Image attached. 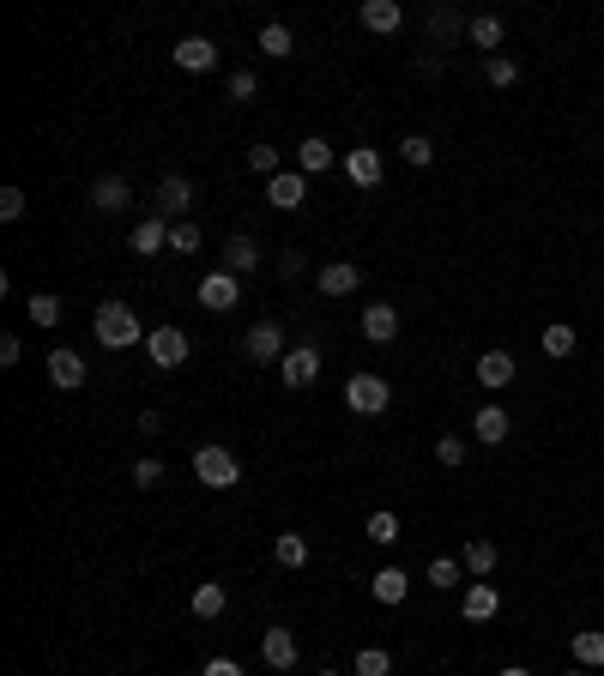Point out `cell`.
<instances>
[{"label": "cell", "instance_id": "6da1fadb", "mask_svg": "<svg viewBox=\"0 0 604 676\" xmlns=\"http://www.w3.org/2000/svg\"><path fill=\"white\" fill-rule=\"evenodd\" d=\"M91 338H97L103 351H127V345H145L151 332L139 326V314H133L127 302L109 296V302H97V314H91Z\"/></svg>", "mask_w": 604, "mask_h": 676}, {"label": "cell", "instance_id": "7a4b0ae2", "mask_svg": "<svg viewBox=\"0 0 604 676\" xmlns=\"http://www.w3.org/2000/svg\"><path fill=\"white\" fill-rule=\"evenodd\" d=\"M194 477H200L206 489H236V483H242V465H236V453H230V447L206 441V447L194 453Z\"/></svg>", "mask_w": 604, "mask_h": 676}, {"label": "cell", "instance_id": "3957f363", "mask_svg": "<svg viewBox=\"0 0 604 676\" xmlns=\"http://www.w3.org/2000/svg\"><path fill=\"white\" fill-rule=\"evenodd\" d=\"M145 357L158 363V369H182V363L194 357V338H188L182 326H151V338H145Z\"/></svg>", "mask_w": 604, "mask_h": 676}, {"label": "cell", "instance_id": "277c9868", "mask_svg": "<svg viewBox=\"0 0 604 676\" xmlns=\"http://www.w3.org/2000/svg\"><path fill=\"white\" fill-rule=\"evenodd\" d=\"M345 405H351L357 417H381V411L393 405V381H381V375H351V381H345Z\"/></svg>", "mask_w": 604, "mask_h": 676}, {"label": "cell", "instance_id": "5b68a950", "mask_svg": "<svg viewBox=\"0 0 604 676\" xmlns=\"http://www.w3.org/2000/svg\"><path fill=\"white\" fill-rule=\"evenodd\" d=\"M188 206H194V182L188 176H164L158 194H151V212H158L164 224H188Z\"/></svg>", "mask_w": 604, "mask_h": 676}, {"label": "cell", "instance_id": "8992f818", "mask_svg": "<svg viewBox=\"0 0 604 676\" xmlns=\"http://www.w3.org/2000/svg\"><path fill=\"white\" fill-rule=\"evenodd\" d=\"M242 351H248L254 363H284V351H290V345H284V326H278V320H254L248 338H242Z\"/></svg>", "mask_w": 604, "mask_h": 676}, {"label": "cell", "instance_id": "52a82bcc", "mask_svg": "<svg viewBox=\"0 0 604 676\" xmlns=\"http://www.w3.org/2000/svg\"><path fill=\"white\" fill-rule=\"evenodd\" d=\"M278 375H284V387H290V393L315 387V375H321V351H315V345H290V351H284V363H278Z\"/></svg>", "mask_w": 604, "mask_h": 676}, {"label": "cell", "instance_id": "ba28073f", "mask_svg": "<svg viewBox=\"0 0 604 676\" xmlns=\"http://www.w3.org/2000/svg\"><path fill=\"white\" fill-rule=\"evenodd\" d=\"M236 302H242V278H236V272H224V266H218V272H206V278H200V308L230 314Z\"/></svg>", "mask_w": 604, "mask_h": 676}, {"label": "cell", "instance_id": "9c48e42d", "mask_svg": "<svg viewBox=\"0 0 604 676\" xmlns=\"http://www.w3.org/2000/svg\"><path fill=\"white\" fill-rule=\"evenodd\" d=\"M345 176L369 194V188H381V176H387V163H381V151L375 145H351L345 151Z\"/></svg>", "mask_w": 604, "mask_h": 676}, {"label": "cell", "instance_id": "30bf717a", "mask_svg": "<svg viewBox=\"0 0 604 676\" xmlns=\"http://www.w3.org/2000/svg\"><path fill=\"white\" fill-rule=\"evenodd\" d=\"M302 200H309V176H302V169H284V176L266 182V206L272 212H296Z\"/></svg>", "mask_w": 604, "mask_h": 676}, {"label": "cell", "instance_id": "8fae6325", "mask_svg": "<svg viewBox=\"0 0 604 676\" xmlns=\"http://www.w3.org/2000/svg\"><path fill=\"white\" fill-rule=\"evenodd\" d=\"M363 338L369 345H399V308L393 302H369L363 308Z\"/></svg>", "mask_w": 604, "mask_h": 676}, {"label": "cell", "instance_id": "7c38bea8", "mask_svg": "<svg viewBox=\"0 0 604 676\" xmlns=\"http://www.w3.org/2000/svg\"><path fill=\"white\" fill-rule=\"evenodd\" d=\"M357 19H363V31H375V37H393V31L405 25V7H399V0H363Z\"/></svg>", "mask_w": 604, "mask_h": 676}, {"label": "cell", "instance_id": "4fadbf2b", "mask_svg": "<svg viewBox=\"0 0 604 676\" xmlns=\"http://www.w3.org/2000/svg\"><path fill=\"white\" fill-rule=\"evenodd\" d=\"M508 435H514V417H508L502 405H484V411L472 417V441H478V447H502Z\"/></svg>", "mask_w": 604, "mask_h": 676}, {"label": "cell", "instance_id": "5bb4252c", "mask_svg": "<svg viewBox=\"0 0 604 676\" xmlns=\"http://www.w3.org/2000/svg\"><path fill=\"white\" fill-rule=\"evenodd\" d=\"M460 610H466V622H490V616L502 610V592H496L490 580H466V592H460Z\"/></svg>", "mask_w": 604, "mask_h": 676}, {"label": "cell", "instance_id": "9a60e30c", "mask_svg": "<svg viewBox=\"0 0 604 676\" xmlns=\"http://www.w3.org/2000/svg\"><path fill=\"white\" fill-rule=\"evenodd\" d=\"M176 67L182 73H212L218 67V43L212 37H182L176 43Z\"/></svg>", "mask_w": 604, "mask_h": 676}, {"label": "cell", "instance_id": "2e32d148", "mask_svg": "<svg viewBox=\"0 0 604 676\" xmlns=\"http://www.w3.org/2000/svg\"><path fill=\"white\" fill-rule=\"evenodd\" d=\"M91 206H97V212H127V206H133L127 176H97V182H91Z\"/></svg>", "mask_w": 604, "mask_h": 676}, {"label": "cell", "instance_id": "e0dca14e", "mask_svg": "<svg viewBox=\"0 0 604 676\" xmlns=\"http://www.w3.org/2000/svg\"><path fill=\"white\" fill-rule=\"evenodd\" d=\"M321 290H327V296L363 290V266H357V260H327V266H321Z\"/></svg>", "mask_w": 604, "mask_h": 676}, {"label": "cell", "instance_id": "ac0fdd59", "mask_svg": "<svg viewBox=\"0 0 604 676\" xmlns=\"http://www.w3.org/2000/svg\"><path fill=\"white\" fill-rule=\"evenodd\" d=\"M49 381H55L61 393H79V387H85V357H79V351H49Z\"/></svg>", "mask_w": 604, "mask_h": 676}, {"label": "cell", "instance_id": "d6986e66", "mask_svg": "<svg viewBox=\"0 0 604 676\" xmlns=\"http://www.w3.org/2000/svg\"><path fill=\"white\" fill-rule=\"evenodd\" d=\"M496 562H502V550H496L490 538H472V544L460 550V568H466V580H490V574H496Z\"/></svg>", "mask_w": 604, "mask_h": 676}, {"label": "cell", "instance_id": "ffe728a7", "mask_svg": "<svg viewBox=\"0 0 604 676\" xmlns=\"http://www.w3.org/2000/svg\"><path fill=\"white\" fill-rule=\"evenodd\" d=\"M296 652H302V646H296V634H290V628H266V634H260V658H266L272 670H290V664H296Z\"/></svg>", "mask_w": 604, "mask_h": 676}, {"label": "cell", "instance_id": "44dd1931", "mask_svg": "<svg viewBox=\"0 0 604 676\" xmlns=\"http://www.w3.org/2000/svg\"><path fill=\"white\" fill-rule=\"evenodd\" d=\"M158 248H170V224H164L158 212H145V218L133 224V254L145 260V254H158Z\"/></svg>", "mask_w": 604, "mask_h": 676}, {"label": "cell", "instance_id": "7402d4cb", "mask_svg": "<svg viewBox=\"0 0 604 676\" xmlns=\"http://www.w3.org/2000/svg\"><path fill=\"white\" fill-rule=\"evenodd\" d=\"M369 592H375V604H405V592H411V574L405 568H375V580H369Z\"/></svg>", "mask_w": 604, "mask_h": 676}, {"label": "cell", "instance_id": "603a6c76", "mask_svg": "<svg viewBox=\"0 0 604 676\" xmlns=\"http://www.w3.org/2000/svg\"><path fill=\"white\" fill-rule=\"evenodd\" d=\"M574 345H580V338H574V326H568V320H550V326L538 332V351H544V357H556V363H562V357H574Z\"/></svg>", "mask_w": 604, "mask_h": 676}, {"label": "cell", "instance_id": "cb8c5ba5", "mask_svg": "<svg viewBox=\"0 0 604 676\" xmlns=\"http://www.w3.org/2000/svg\"><path fill=\"white\" fill-rule=\"evenodd\" d=\"M502 37H508V25H502L496 13H472V31H466V43H478L484 55H496V49H502Z\"/></svg>", "mask_w": 604, "mask_h": 676}, {"label": "cell", "instance_id": "d4e9b609", "mask_svg": "<svg viewBox=\"0 0 604 676\" xmlns=\"http://www.w3.org/2000/svg\"><path fill=\"white\" fill-rule=\"evenodd\" d=\"M254 266H260V242H254V236H230V242H224V272L242 278V272H254Z\"/></svg>", "mask_w": 604, "mask_h": 676}, {"label": "cell", "instance_id": "484cf974", "mask_svg": "<svg viewBox=\"0 0 604 676\" xmlns=\"http://www.w3.org/2000/svg\"><path fill=\"white\" fill-rule=\"evenodd\" d=\"M478 387H514V357L508 351H484L478 357Z\"/></svg>", "mask_w": 604, "mask_h": 676}, {"label": "cell", "instance_id": "4316f807", "mask_svg": "<svg viewBox=\"0 0 604 676\" xmlns=\"http://www.w3.org/2000/svg\"><path fill=\"white\" fill-rule=\"evenodd\" d=\"M568 652H574L580 670H598V664H604V628H580V634L568 640Z\"/></svg>", "mask_w": 604, "mask_h": 676}, {"label": "cell", "instance_id": "83f0119b", "mask_svg": "<svg viewBox=\"0 0 604 676\" xmlns=\"http://www.w3.org/2000/svg\"><path fill=\"white\" fill-rule=\"evenodd\" d=\"M466 31H472V19H466L460 7H435V13H429V37H435V43H453V37H466Z\"/></svg>", "mask_w": 604, "mask_h": 676}, {"label": "cell", "instance_id": "f1b7e54d", "mask_svg": "<svg viewBox=\"0 0 604 676\" xmlns=\"http://www.w3.org/2000/svg\"><path fill=\"white\" fill-rule=\"evenodd\" d=\"M296 169H302V176H327V169H333V145L327 139H302L296 145Z\"/></svg>", "mask_w": 604, "mask_h": 676}, {"label": "cell", "instance_id": "f546056e", "mask_svg": "<svg viewBox=\"0 0 604 676\" xmlns=\"http://www.w3.org/2000/svg\"><path fill=\"white\" fill-rule=\"evenodd\" d=\"M224 610H230V592H224L218 580H206V586H194V616H200V622H218Z\"/></svg>", "mask_w": 604, "mask_h": 676}, {"label": "cell", "instance_id": "4dcf8cb0", "mask_svg": "<svg viewBox=\"0 0 604 676\" xmlns=\"http://www.w3.org/2000/svg\"><path fill=\"white\" fill-rule=\"evenodd\" d=\"M272 562H278V568H302V562H309V538H302V532H278Z\"/></svg>", "mask_w": 604, "mask_h": 676}, {"label": "cell", "instance_id": "1f68e13d", "mask_svg": "<svg viewBox=\"0 0 604 676\" xmlns=\"http://www.w3.org/2000/svg\"><path fill=\"white\" fill-rule=\"evenodd\" d=\"M429 586H435V592L466 586V568H460V556H435V562H429Z\"/></svg>", "mask_w": 604, "mask_h": 676}, {"label": "cell", "instance_id": "d6a6232c", "mask_svg": "<svg viewBox=\"0 0 604 676\" xmlns=\"http://www.w3.org/2000/svg\"><path fill=\"white\" fill-rule=\"evenodd\" d=\"M25 314H31V326H61V296H55V290H37V296L25 302Z\"/></svg>", "mask_w": 604, "mask_h": 676}, {"label": "cell", "instance_id": "836d02e7", "mask_svg": "<svg viewBox=\"0 0 604 676\" xmlns=\"http://www.w3.org/2000/svg\"><path fill=\"white\" fill-rule=\"evenodd\" d=\"M296 49V37H290V25H260V55H272V61H284Z\"/></svg>", "mask_w": 604, "mask_h": 676}, {"label": "cell", "instance_id": "e575fe53", "mask_svg": "<svg viewBox=\"0 0 604 676\" xmlns=\"http://www.w3.org/2000/svg\"><path fill=\"white\" fill-rule=\"evenodd\" d=\"M399 157H405L411 169H429V163H435V139H423V133H405V139H399Z\"/></svg>", "mask_w": 604, "mask_h": 676}, {"label": "cell", "instance_id": "d590c367", "mask_svg": "<svg viewBox=\"0 0 604 676\" xmlns=\"http://www.w3.org/2000/svg\"><path fill=\"white\" fill-rule=\"evenodd\" d=\"M200 248H206V236H200V224H194V218H188V224H170V254H182V260H188V254H200Z\"/></svg>", "mask_w": 604, "mask_h": 676}, {"label": "cell", "instance_id": "8d00e7d4", "mask_svg": "<svg viewBox=\"0 0 604 676\" xmlns=\"http://www.w3.org/2000/svg\"><path fill=\"white\" fill-rule=\"evenodd\" d=\"M484 79H490L496 91H508V85H520V61H508V55H490V61H484Z\"/></svg>", "mask_w": 604, "mask_h": 676}, {"label": "cell", "instance_id": "74e56055", "mask_svg": "<svg viewBox=\"0 0 604 676\" xmlns=\"http://www.w3.org/2000/svg\"><path fill=\"white\" fill-rule=\"evenodd\" d=\"M351 670H357V676H387V670H393V652H387V646H363Z\"/></svg>", "mask_w": 604, "mask_h": 676}, {"label": "cell", "instance_id": "f35d334b", "mask_svg": "<svg viewBox=\"0 0 604 676\" xmlns=\"http://www.w3.org/2000/svg\"><path fill=\"white\" fill-rule=\"evenodd\" d=\"M248 169H260L266 182H272V176H284V157H278V145H248Z\"/></svg>", "mask_w": 604, "mask_h": 676}, {"label": "cell", "instance_id": "ab89813d", "mask_svg": "<svg viewBox=\"0 0 604 676\" xmlns=\"http://www.w3.org/2000/svg\"><path fill=\"white\" fill-rule=\"evenodd\" d=\"M369 538L387 550V544H399V514H387V507H375L369 514Z\"/></svg>", "mask_w": 604, "mask_h": 676}, {"label": "cell", "instance_id": "60d3db41", "mask_svg": "<svg viewBox=\"0 0 604 676\" xmlns=\"http://www.w3.org/2000/svg\"><path fill=\"white\" fill-rule=\"evenodd\" d=\"M224 97H230V103H254V97H260V79H254L248 67H236V73H230V91H224Z\"/></svg>", "mask_w": 604, "mask_h": 676}, {"label": "cell", "instance_id": "b9f144b4", "mask_svg": "<svg viewBox=\"0 0 604 676\" xmlns=\"http://www.w3.org/2000/svg\"><path fill=\"white\" fill-rule=\"evenodd\" d=\"M435 459L441 465H466V435H441L435 441Z\"/></svg>", "mask_w": 604, "mask_h": 676}, {"label": "cell", "instance_id": "7bdbcfd3", "mask_svg": "<svg viewBox=\"0 0 604 676\" xmlns=\"http://www.w3.org/2000/svg\"><path fill=\"white\" fill-rule=\"evenodd\" d=\"M0 218H7V224L25 218V188H0Z\"/></svg>", "mask_w": 604, "mask_h": 676}, {"label": "cell", "instance_id": "ee69618b", "mask_svg": "<svg viewBox=\"0 0 604 676\" xmlns=\"http://www.w3.org/2000/svg\"><path fill=\"white\" fill-rule=\"evenodd\" d=\"M133 483H139V489H158V483H164V459H139V465H133Z\"/></svg>", "mask_w": 604, "mask_h": 676}, {"label": "cell", "instance_id": "f6af8a7d", "mask_svg": "<svg viewBox=\"0 0 604 676\" xmlns=\"http://www.w3.org/2000/svg\"><path fill=\"white\" fill-rule=\"evenodd\" d=\"M19 351H25V345H19V338H13V332H0V363H7V369H13V363H19Z\"/></svg>", "mask_w": 604, "mask_h": 676}, {"label": "cell", "instance_id": "bcb514c9", "mask_svg": "<svg viewBox=\"0 0 604 676\" xmlns=\"http://www.w3.org/2000/svg\"><path fill=\"white\" fill-rule=\"evenodd\" d=\"M200 676H242V664H236V658H212Z\"/></svg>", "mask_w": 604, "mask_h": 676}, {"label": "cell", "instance_id": "7dc6e473", "mask_svg": "<svg viewBox=\"0 0 604 676\" xmlns=\"http://www.w3.org/2000/svg\"><path fill=\"white\" fill-rule=\"evenodd\" d=\"M164 429V411H139V435H158Z\"/></svg>", "mask_w": 604, "mask_h": 676}, {"label": "cell", "instance_id": "c3c4849f", "mask_svg": "<svg viewBox=\"0 0 604 676\" xmlns=\"http://www.w3.org/2000/svg\"><path fill=\"white\" fill-rule=\"evenodd\" d=\"M496 676H532V670H526V664H508V670H496Z\"/></svg>", "mask_w": 604, "mask_h": 676}, {"label": "cell", "instance_id": "681fc988", "mask_svg": "<svg viewBox=\"0 0 604 676\" xmlns=\"http://www.w3.org/2000/svg\"><path fill=\"white\" fill-rule=\"evenodd\" d=\"M568 676H592V670H568Z\"/></svg>", "mask_w": 604, "mask_h": 676}, {"label": "cell", "instance_id": "f907efd6", "mask_svg": "<svg viewBox=\"0 0 604 676\" xmlns=\"http://www.w3.org/2000/svg\"><path fill=\"white\" fill-rule=\"evenodd\" d=\"M321 676H339V670H321Z\"/></svg>", "mask_w": 604, "mask_h": 676}]
</instances>
